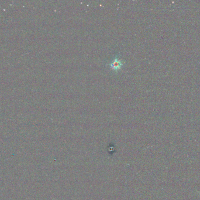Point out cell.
Returning a JSON list of instances; mask_svg holds the SVG:
<instances>
[{
	"mask_svg": "<svg viewBox=\"0 0 200 200\" xmlns=\"http://www.w3.org/2000/svg\"><path fill=\"white\" fill-rule=\"evenodd\" d=\"M124 62L119 59L118 57H115L114 59L109 64L111 69L114 70H120L123 66Z\"/></svg>",
	"mask_w": 200,
	"mask_h": 200,
	"instance_id": "cell-1",
	"label": "cell"
}]
</instances>
